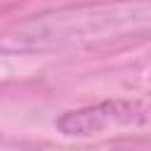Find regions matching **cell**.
I'll use <instances>...</instances> for the list:
<instances>
[{"label":"cell","instance_id":"1","mask_svg":"<svg viewBox=\"0 0 151 151\" xmlns=\"http://www.w3.org/2000/svg\"><path fill=\"white\" fill-rule=\"evenodd\" d=\"M146 120V109L139 101H104L59 118V130L66 134H94L118 125H134Z\"/></svg>","mask_w":151,"mask_h":151}]
</instances>
